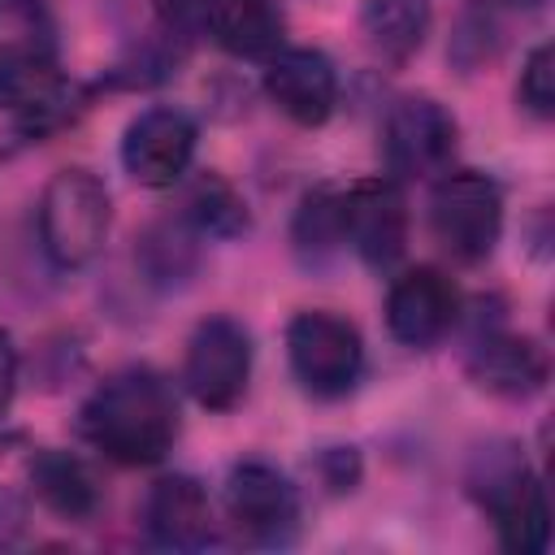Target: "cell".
<instances>
[{
    "label": "cell",
    "instance_id": "6da1fadb",
    "mask_svg": "<svg viewBox=\"0 0 555 555\" xmlns=\"http://www.w3.org/2000/svg\"><path fill=\"white\" fill-rule=\"evenodd\" d=\"M78 434L113 464H160L178 442V395L156 369L126 364L87 395Z\"/></svg>",
    "mask_w": 555,
    "mask_h": 555
},
{
    "label": "cell",
    "instance_id": "7a4b0ae2",
    "mask_svg": "<svg viewBox=\"0 0 555 555\" xmlns=\"http://www.w3.org/2000/svg\"><path fill=\"white\" fill-rule=\"evenodd\" d=\"M468 494L494 516L499 542L512 555H538L551 542V507L516 442H490L473 455Z\"/></svg>",
    "mask_w": 555,
    "mask_h": 555
},
{
    "label": "cell",
    "instance_id": "3957f363",
    "mask_svg": "<svg viewBox=\"0 0 555 555\" xmlns=\"http://www.w3.org/2000/svg\"><path fill=\"white\" fill-rule=\"evenodd\" d=\"M113 225L108 186L91 169H56L39 195V247L56 269H82L100 256Z\"/></svg>",
    "mask_w": 555,
    "mask_h": 555
},
{
    "label": "cell",
    "instance_id": "277c9868",
    "mask_svg": "<svg viewBox=\"0 0 555 555\" xmlns=\"http://www.w3.org/2000/svg\"><path fill=\"white\" fill-rule=\"evenodd\" d=\"M0 108L26 139H43L87 108V91L52 61L43 43L22 39L0 48Z\"/></svg>",
    "mask_w": 555,
    "mask_h": 555
},
{
    "label": "cell",
    "instance_id": "5b68a950",
    "mask_svg": "<svg viewBox=\"0 0 555 555\" xmlns=\"http://www.w3.org/2000/svg\"><path fill=\"white\" fill-rule=\"evenodd\" d=\"M429 230L460 264H477L494 251L503 230V191L477 169H447L429 195Z\"/></svg>",
    "mask_w": 555,
    "mask_h": 555
},
{
    "label": "cell",
    "instance_id": "8992f818",
    "mask_svg": "<svg viewBox=\"0 0 555 555\" xmlns=\"http://www.w3.org/2000/svg\"><path fill=\"white\" fill-rule=\"evenodd\" d=\"M286 360L312 399H343L364 373V338L347 317L312 308L286 325Z\"/></svg>",
    "mask_w": 555,
    "mask_h": 555
},
{
    "label": "cell",
    "instance_id": "52a82bcc",
    "mask_svg": "<svg viewBox=\"0 0 555 555\" xmlns=\"http://www.w3.org/2000/svg\"><path fill=\"white\" fill-rule=\"evenodd\" d=\"M251 377V334L234 317H204L186 338L182 382L195 395V403L225 412L243 399Z\"/></svg>",
    "mask_w": 555,
    "mask_h": 555
},
{
    "label": "cell",
    "instance_id": "ba28073f",
    "mask_svg": "<svg viewBox=\"0 0 555 555\" xmlns=\"http://www.w3.org/2000/svg\"><path fill=\"white\" fill-rule=\"evenodd\" d=\"M382 143H386V165L395 178L429 182L451 169L455 147H460V126L434 95H408L386 113Z\"/></svg>",
    "mask_w": 555,
    "mask_h": 555
},
{
    "label": "cell",
    "instance_id": "9c48e42d",
    "mask_svg": "<svg viewBox=\"0 0 555 555\" xmlns=\"http://www.w3.org/2000/svg\"><path fill=\"white\" fill-rule=\"evenodd\" d=\"M225 516L251 546H286L299 529L295 486L264 460H238L225 477Z\"/></svg>",
    "mask_w": 555,
    "mask_h": 555
},
{
    "label": "cell",
    "instance_id": "30bf717a",
    "mask_svg": "<svg viewBox=\"0 0 555 555\" xmlns=\"http://www.w3.org/2000/svg\"><path fill=\"white\" fill-rule=\"evenodd\" d=\"M195 121L173 104L143 108L121 134V165L139 186H173L195 156Z\"/></svg>",
    "mask_w": 555,
    "mask_h": 555
},
{
    "label": "cell",
    "instance_id": "8fae6325",
    "mask_svg": "<svg viewBox=\"0 0 555 555\" xmlns=\"http://www.w3.org/2000/svg\"><path fill=\"white\" fill-rule=\"evenodd\" d=\"M455 317H460V291L434 264H416V269L399 273L390 295H386V330L403 347L442 343L451 334Z\"/></svg>",
    "mask_w": 555,
    "mask_h": 555
},
{
    "label": "cell",
    "instance_id": "7c38bea8",
    "mask_svg": "<svg viewBox=\"0 0 555 555\" xmlns=\"http://www.w3.org/2000/svg\"><path fill=\"white\" fill-rule=\"evenodd\" d=\"M347 243L369 269H390L408 251V199L395 178H364L343 191Z\"/></svg>",
    "mask_w": 555,
    "mask_h": 555
},
{
    "label": "cell",
    "instance_id": "4fadbf2b",
    "mask_svg": "<svg viewBox=\"0 0 555 555\" xmlns=\"http://www.w3.org/2000/svg\"><path fill=\"white\" fill-rule=\"evenodd\" d=\"M264 91L295 126H321L338 104V74L334 61L317 48H282L269 56Z\"/></svg>",
    "mask_w": 555,
    "mask_h": 555
},
{
    "label": "cell",
    "instance_id": "5bb4252c",
    "mask_svg": "<svg viewBox=\"0 0 555 555\" xmlns=\"http://www.w3.org/2000/svg\"><path fill=\"white\" fill-rule=\"evenodd\" d=\"M143 529L165 551H199L212 542V503L204 486L186 473L152 481L143 499Z\"/></svg>",
    "mask_w": 555,
    "mask_h": 555
},
{
    "label": "cell",
    "instance_id": "9a60e30c",
    "mask_svg": "<svg viewBox=\"0 0 555 555\" xmlns=\"http://www.w3.org/2000/svg\"><path fill=\"white\" fill-rule=\"evenodd\" d=\"M468 377L486 395L533 399L546 386V377H551V360L525 334H486L468 351Z\"/></svg>",
    "mask_w": 555,
    "mask_h": 555
},
{
    "label": "cell",
    "instance_id": "2e32d148",
    "mask_svg": "<svg viewBox=\"0 0 555 555\" xmlns=\"http://www.w3.org/2000/svg\"><path fill=\"white\" fill-rule=\"evenodd\" d=\"M208 35L243 61H269L286 43V17L278 0H212Z\"/></svg>",
    "mask_w": 555,
    "mask_h": 555
},
{
    "label": "cell",
    "instance_id": "e0dca14e",
    "mask_svg": "<svg viewBox=\"0 0 555 555\" xmlns=\"http://www.w3.org/2000/svg\"><path fill=\"white\" fill-rule=\"evenodd\" d=\"M26 477H30L35 499H39L48 512L65 516V520H87V516L100 507L95 473H91L87 460L74 455V451H61V447L35 451Z\"/></svg>",
    "mask_w": 555,
    "mask_h": 555
},
{
    "label": "cell",
    "instance_id": "ac0fdd59",
    "mask_svg": "<svg viewBox=\"0 0 555 555\" xmlns=\"http://www.w3.org/2000/svg\"><path fill=\"white\" fill-rule=\"evenodd\" d=\"M360 35L377 61L408 65L429 35V4L425 0H364Z\"/></svg>",
    "mask_w": 555,
    "mask_h": 555
},
{
    "label": "cell",
    "instance_id": "d6986e66",
    "mask_svg": "<svg viewBox=\"0 0 555 555\" xmlns=\"http://www.w3.org/2000/svg\"><path fill=\"white\" fill-rule=\"evenodd\" d=\"M291 243H295V256L308 269H321L343 251V243H347V204H343L338 186H312L299 199L295 221H291Z\"/></svg>",
    "mask_w": 555,
    "mask_h": 555
},
{
    "label": "cell",
    "instance_id": "ffe728a7",
    "mask_svg": "<svg viewBox=\"0 0 555 555\" xmlns=\"http://www.w3.org/2000/svg\"><path fill=\"white\" fill-rule=\"evenodd\" d=\"M134 260L139 269L147 273L152 286H182L195 264H199V247H195V230L186 221H152L143 234H139V247H134Z\"/></svg>",
    "mask_w": 555,
    "mask_h": 555
},
{
    "label": "cell",
    "instance_id": "44dd1931",
    "mask_svg": "<svg viewBox=\"0 0 555 555\" xmlns=\"http://www.w3.org/2000/svg\"><path fill=\"white\" fill-rule=\"evenodd\" d=\"M186 225L208 238H238L251 225V217L243 195L221 173H199L186 191Z\"/></svg>",
    "mask_w": 555,
    "mask_h": 555
},
{
    "label": "cell",
    "instance_id": "7402d4cb",
    "mask_svg": "<svg viewBox=\"0 0 555 555\" xmlns=\"http://www.w3.org/2000/svg\"><path fill=\"white\" fill-rule=\"evenodd\" d=\"M516 100L525 113H533L538 121H546L555 113V56L551 43H538L525 65H520V82H516Z\"/></svg>",
    "mask_w": 555,
    "mask_h": 555
},
{
    "label": "cell",
    "instance_id": "603a6c76",
    "mask_svg": "<svg viewBox=\"0 0 555 555\" xmlns=\"http://www.w3.org/2000/svg\"><path fill=\"white\" fill-rule=\"evenodd\" d=\"M208 4L212 0H156V17H160V35L186 43L199 30H208Z\"/></svg>",
    "mask_w": 555,
    "mask_h": 555
},
{
    "label": "cell",
    "instance_id": "cb8c5ba5",
    "mask_svg": "<svg viewBox=\"0 0 555 555\" xmlns=\"http://www.w3.org/2000/svg\"><path fill=\"white\" fill-rule=\"evenodd\" d=\"M494 48H499V30L490 26V17H486V13H468V17L460 22L455 43H451L455 61H460V65H468V69H473L477 61L494 56Z\"/></svg>",
    "mask_w": 555,
    "mask_h": 555
},
{
    "label": "cell",
    "instance_id": "d4e9b609",
    "mask_svg": "<svg viewBox=\"0 0 555 555\" xmlns=\"http://www.w3.org/2000/svg\"><path fill=\"white\" fill-rule=\"evenodd\" d=\"M22 529H26V503H22V494L0 486V551L13 546L22 538Z\"/></svg>",
    "mask_w": 555,
    "mask_h": 555
},
{
    "label": "cell",
    "instance_id": "484cf974",
    "mask_svg": "<svg viewBox=\"0 0 555 555\" xmlns=\"http://www.w3.org/2000/svg\"><path fill=\"white\" fill-rule=\"evenodd\" d=\"M13 390H17V347H13V334L0 325V416L13 403Z\"/></svg>",
    "mask_w": 555,
    "mask_h": 555
},
{
    "label": "cell",
    "instance_id": "4316f807",
    "mask_svg": "<svg viewBox=\"0 0 555 555\" xmlns=\"http://www.w3.org/2000/svg\"><path fill=\"white\" fill-rule=\"evenodd\" d=\"M490 9H512V13H533V9H542L546 0H486Z\"/></svg>",
    "mask_w": 555,
    "mask_h": 555
}]
</instances>
